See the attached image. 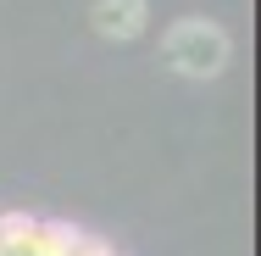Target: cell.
I'll use <instances>...</instances> for the list:
<instances>
[{"instance_id": "cell-1", "label": "cell", "mask_w": 261, "mask_h": 256, "mask_svg": "<svg viewBox=\"0 0 261 256\" xmlns=\"http://www.w3.org/2000/svg\"><path fill=\"white\" fill-rule=\"evenodd\" d=\"M161 56H167V67L178 73V78H217L222 67H228V56H233V39H228V28L222 22H211V17H178L172 28H167V39H161Z\"/></svg>"}, {"instance_id": "cell-3", "label": "cell", "mask_w": 261, "mask_h": 256, "mask_svg": "<svg viewBox=\"0 0 261 256\" xmlns=\"http://www.w3.org/2000/svg\"><path fill=\"white\" fill-rule=\"evenodd\" d=\"M78 245H84V228L56 223V217H39V223H34V251L28 256H78Z\"/></svg>"}, {"instance_id": "cell-2", "label": "cell", "mask_w": 261, "mask_h": 256, "mask_svg": "<svg viewBox=\"0 0 261 256\" xmlns=\"http://www.w3.org/2000/svg\"><path fill=\"white\" fill-rule=\"evenodd\" d=\"M89 22H95L100 39L128 45V39L145 34V22H150V0H95V6H89Z\"/></svg>"}]
</instances>
